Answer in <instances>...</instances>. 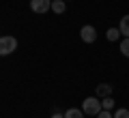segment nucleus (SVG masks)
<instances>
[{
	"label": "nucleus",
	"mask_w": 129,
	"mask_h": 118,
	"mask_svg": "<svg viewBox=\"0 0 129 118\" xmlns=\"http://www.w3.org/2000/svg\"><path fill=\"white\" fill-rule=\"evenodd\" d=\"M103 109V105H101V99L99 97H86V99L82 101V112L86 114V116H97V114Z\"/></svg>",
	"instance_id": "1"
},
{
	"label": "nucleus",
	"mask_w": 129,
	"mask_h": 118,
	"mask_svg": "<svg viewBox=\"0 0 129 118\" xmlns=\"http://www.w3.org/2000/svg\"><path fill=\"white\" fill-rule=\"evenodd\" d=\"M17 50V39L11 34H2L0 36V56H9Z\"/></svg>",
	"instance_id": "2"
},
{
	"label": "nucleus",
	"mask_w": 129,
	"mask_h": 118,
	"mask_svg": "<svg viewBox=\"0 0 129 118\" xmlns=\"http://www.w3.org/2000/svg\"><path fill=\"white\" fill-rule=\"evenodd\" d=\"M80 39H82L84 43H95L97 41V28L95 26H90V24H86V26H82L80 28Z\"/></svg>",
	"instance_id": "3"
},
{
	"label": "nucleus",
	"mask_w": 129,
	"mask_h": 118,
	"mask_svg": "<svg viewBox=\"0 0 129 118\" xmlns=\"http://www.w3.org/2000/svg\"><path fill=\"white\" fill-rule=\"evenodd\" d=\"M30 11L32 13H47V11H52V0H30Z\"/></svg>",
	"instance_id": "4"
},
{
	"label": "nucleus",
	"mask_w": 129,
	"mask_h": 118,
	"mask_svg": "<svg viewBox=\"0 0 129 118\" xmlns=\"http://www.w3.org/2000/svg\"><path fill=\"white\" fill-rule=\"evenodd\" d=\"M112 90H114V86L112 84H99V86L95 88V95L99 97V99H103V97H112Z\"/></svg>",
	"instance_id": "5"
},
{
	"label": "nucleus",
	"mask_w": 129,
	"mask_h": 118,
	"mask_svg": "<svg viewBox=\"0 0 129 118\" xmlns=\"http://www.w3.org/2000/svg\"><path fill=\"white\" fill-rule=\"evenodd\" d=\"M120 36H123V34H120L118 26H116V28H108V32H106V39H108L110 43H116V41H120Z\"/></svg>",
	"instance_id": "6"
},
{
	"label": "nucleus",
	"mask_w": 129,
	"mask_h": 118,
	"mask_svg": "<svg viewBox=\"0 0 129 118\" xmlns=\"http://www.w3.org/2000/svg\"><path fill=\"white\" fill-rule=\"evenodd\" d=\"M52 11H54L56 15L64 13V11H67V0H52Z\"/></svg>",
	"instance_id": "7"
},
{
	"label": "nucleus",
	"mask_w": 129,
	"mask_h": 118,
	"mask_svg": "<svg viewBox=\"0 0 129 118\" xmlns=\"http://www.w3.org/2000/svg\"><path fill=\"white\" fill-rule=\"evenodd\" d=\"M118 30H120V34H123V36H129V15H123V17H120Z\"/></svg>",
	"instance_id": "8"
},
{
	"label": "nucleus",
	"mask_w": 129,
	"mask_h": 118,
	"mask_svg": "<svg viewBox=\"0 0 129 118\" xmlns=\"http://www.w3.org/2000/svg\"><path fill=\"white\" fill-rule=\"evenodd\" d=\"M64 118H86V114L82 112V107H69L67 112H64Z\"/></svg>",
	"instance_id": "9"
},
{
	"label": "nucleus",
	"mask_w": 129,
	"mask_h": 118,
	"mask_svg": "<svg viewBox=\"0 0 129 118\" xmlns=\"http://www.w3.org/2000/svg\"><path fill=\"white\" fill-rule=\"evenodd\" d=\"M118 50H120V54H123L125 58H129V36H123V39H120Z\"/></svg>",
	"instance_id": "10"
},
{
	"label": "nucleus",
	"mask_w": 129,
	"mask_h": 118,
	"mask_svg": "<svg viewBox=\"0 0 129 118\" xmlns=\"http://www.w3.org/2000/svg\"><path fill=\"white\" fill-rule=\"evenodd\" d=\"M101 105H103V109H114V105H116V101H114V97H103L101 99Z\"/></svg>",
	"instance_id": "11"
},
{
	"label": "nucleus",
	"mask_w": 129,
	"mask_h": 118,
	"mask_svg": "<svg viewBox=\"0 0 129 118\" xmlns=\"http://www.w3.org/2000/svg\"><path fill=\"white\" fill-rule=\"evenodd\" d=\"M114 118H129V109H127V107L114 109Z\"/></svg>",
	"instance_id": "12"
},
{
	"label": "nucleus",
	"mask_w": 129,
	"mask_h": 118,
	"mask_svg": "<svg viewBox=\"0 0 129 118\" xmlns=\"http://www.w3.org/2000/svg\"><path fill=\"white\" fill-rule=\"evenodd\" d=\"M95 118H114V114H112V112H110V109H101V112L97 114V116H95Z\"/></svg>",
	"instance_id": "13"
},
{
	"label": "nucleus",
	"mask_w": 129,
	"mask_h": 118,
	"mask_svg": "<svg viewBox=\"0 0 129 118\" xmlns=\"http://www.w3.org/2000/svg\"><path fill=\"white\" fill-rule=\"evenodd\" d=\"M50 118H64V112H62V114H60V112H58V109H56V112H54V114H52V116H50Z\"/></svg>",
	"instance_id": "14"
}]
</instances>
